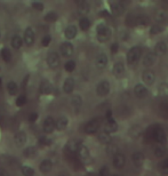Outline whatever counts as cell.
<instances>
[{"mask_svg":"<svg viewBox=\"0 0 168 176\" xmlns=\"http://www.w3.org/2000/svg\"><path fill=\"white\" fill-rule=\"evenodd\" d=\"M148 139L156 143H165L166 142V134L164 129L159 126H151L148 129Z\"/></svg>","mask_w":168,"mask_h":176,"instance_id":"6da1fadb","label":"cell"},{"mask_svg":"<svg viewBox=\"0 0 168 176\" xmlns=\"http://www.w3.org/2000/svg\"><path fill=\"white\" fill-rule=\"evenodd\" d=\"M141 54H142V49L140 48V47H137V46L133 47L128 52V54H127V62H128V64L129 65L136 64L138 60H140V57H141Z\"/></svg>","mask_w":168,"mask_h":176,"instance_id":"7a4b0ae2","label":"cell"},{"mask_svg":"<svg viewBox=\"0 0 168 176\" xmlns=\"http://www.w3.org/2000/svg\"><path fill=\"white\" fill-rule=\"evenodd\" d=\"M111 37V30L105 24H100L97 26V38L101 43L108 41Z\"/></svg>","mask_w":168,"mask_h":176,"instance_id":"3957f363","label":"cell"},{"mask_svg":"<svg viewBox=\"0 0 168 176\" xmlns=\"http://www.w3.org/2000/svg\"><path fill=\"white\" fill-rule=\"evenodd\" d=\"M102 121L101 119L96 118V119H92L90 121H88L85 126V133L86 134H94L98 130V128L101 127Z\"/></svg>","mask_w":168,"mask_h":176,"instance_id":"277c9868","label":"cell"},{"mask_svg":"<svg viewBox=\"0 0 168 176\" xmlns=\"http://www.w3.org/2000/svg\"><path fill=\"white\" fill-rule=\"evenodd\" d=\"M80 146H81L80 141L77 140V139H72V140H70L68 143H66L65 150L69 154H74V153H77V152H78Z\"/></svg>","mask_w":168,"mask_h":176,"instance_id":"5b68a950","label":"cell"},{"mask_svg":"<svg viewBox=\"0 0 168 176\" xmlns=\"http://www.w3.org/2000/svg\"><path fill=\"white\" fill-rule=\"evenodd\" d=\"M96 93H97L98 96H106L110 93V84H109V81H106V80L101 81L97 85V87H96Z\"/></svg>","mask_w":168,"mask_h":176,"instance_id":"8992f818","label":"cell"},{"mask_svg":"<svg viewBox=\"0 0 168 176\" xmlns=\"http://www.w3.org/2000/svg\"><path fill=\"white\" fill-rule=\"evenodd\" d=\"M44 132L47 134H50L54 132V129L56 128V122L52 117H47L44 121Z\"/></svg>","mask_w":168,"mask_h":176,"instance_id":"52a82bcc","label":"cell"},{"mask_svg":"<svg viewBox=\"0 0 168 176\" xmlns=\"http://www.w3.org/2000/svg\"><path fill=\"white\" fill-rule=\"evenodd\" d=\"M125 164H126V157H125L124 153L119 152V153H117V154L113 157V166L117 168V169L124 168Z\"/></svg>","mask_w":168,"mask_h":176,"instance_id":"ba28073f","label":"cell"},{"mask_svg":"<svg viewBox=\"0 0 168 176\" xmlns=\"http://www.w3.org/2000/svg\"><path fill=\"white\" fill-rule=\"evenodd\" d=\"M117 129H118V125L113 119H108L105 121V124L103 125V132H105L108 134L114 133V132H117Z\"/></svg>","mask_w":168,"mask_h":176,"instance_id":"9c48e42d","label":"cell"},{"mask_svg":"<svg viewBox=\"0 0 168 176\" xmlns=\"http://www.w3.org/2000/svg\"><path fill=\"white\" fill-rule=\"evenodd\" d=\"M23 40H24V43H25V45H28V46L33 45L34 40H36V37H34V31L32 30L31 28H28V29L25 30Z\"/></svg>","mask_w":168,"mask_h":176,"instance_id":"30bf717a","label":"cell"},{"mask_svg":"<svg viewBox=\"0 0 168 176\" xmlns=\"http://www.w3.org/2000/svg\"><path fill=\"white\" fill-rule=\"evenodd\" d=\"M142 79L143 81L148 86L153 85V82L156 81V76H154V72L151 71V70H145L142 74Z\"/></svg>","mask_w":168,"mask_h":176,"instance_id":"8fae6325","label":"cell"},{"mask_svg":"<svg viewBox=\"0 0 168 176\" xmlns=\"http://www.w3.org/2000/svg\"><path fill=\"white\" fill-rule=\"evenodd\" d=\"M110 7H111V12L113 15H121L124 10H125V6L124 4H121L120 1H113V2H110Z\"/></svg>","mask_w":168,"mask_h":176,"instance_id":"7c38bea8","label":"cell"},{"mask_svg":"<svg viewBox=\"0 0 168 176\" xmlns=\"http://www.w3.org/2000/svg\"><path fill=\"white\" fill-rule=\"evenodd\" d=\"M60 56L56 54V53H50L47 57V63L49 67L52 69H56V67L60 65Z\"/></svg>","mask_w":168,"mask_h":176,"instance_id":"4fadbf2b","label":"cell"},{"mask_svg":"<svg viewBox=\"0 0 168 176\" xmlns=\"http://www.w3.org/2000/svg\"><path fill=\"white\" fill-rule=\"evenodd\" d=\"M153 16H154V19L159 23H164L168 19V13L165 10V9H156L154 13H153Z\"/></svg>","mask_w":168,"mask_h":176,"instance_id":"5bb4252c","label":"cell"},{"mask_svg":"<svg viewBox=\"0 0 168 176\" xmlns=\"http://www.w3.org/2000/svg\"><path fill=\"white\" fill-rule=\"evenodd\" d=\"M157 61V55L154 53H146L143 57V65L144 67H152Z\"/></svg>","mask_w":168,"mask_h":176,"instance_id":"9a60e30c","label":"cell"},{"mask_svg":"<svg viewBox=\"0 0 168 176\" xmlns=\"http://www.w3.org/2000/svg\"><path fill=\"white\" fill-rule=\"evenodd\" d=\"M134 94H135V96L137 97V98H144L148 95V89L142 84H137L134 87Z\"/></svg>","mask_w":168,"mask_h":176,"instance_id":"2e32d148","label":"cell"},{"mask_svg":"<svg viewBox=\"0 0 168 176\" xmlns=\"http://www.w3.org/2000/svg\"><path fill=\"white\" fill-rule=\"evenodd\" d=\"M106 64H108V57H106V55L105 54H98L96 56V60H95V65L97 69H104V67H106Z\"/></svg>","mask_w":168,"mask_h":176,"instance_id":"e0dca14e","label":"cell"},{"mask_svg":"<svg viewBox=\"0 0 168 176\" xmlns=\"http://www.w3.org/2000/svg\"><path fill=\"white\" fill-rule=\"evenodd\" d=\"M77 154H78V159L79 160H81V161H86V160L89 159V150L87 149V146L82 145V144L79 148Z\"/></svg>","mask_w":168,"mask_h":176,"instance_id":"ac0fdd59","label":"cell"},{"mask_svg":"<svg viewBox=\"0 0 168 176\" xmlns=\"http://www.w3.org/2000/svg\"><path fill=\"white\" fill-rule=\"evenodd\" d=\"M61 53L65 57H70L73 54V46L70 43H63L61 46Z\"/></svg>","mask_w":168,"mask_h":176,"instance_id":"d6986e66","label":"cell"},{"mask_svg":"<svg viewBox=\"0 0 168 176\" xmlns=\"http://www.w3.org/2000/svg\"><path fill=\"white\" fill-rule=\"evenodd\" d=\"M132 160L136 167H141L144 163V154L142 152H138V151L134 152L132 156Z\"/></svg>","mask_w":168,"mask_h":176,"instance_id":"ffe728a7","label":"cell"},{"mask_svg":"<svg viewBox=\"0 0 168 176\" xmlns=\"http://www.w3.org/2000/svg\"><path fill=\"white\" fill-rule=\"evenodd\" d=\"M167 52V45L164 41H159L157 43L156 47H154V54L158 55V56H161V55H165Z\"/></svg>","mask_w":168,"mask_h":176,"instance_id":"44dd1931","label":"cell"},{"mask_svg":"<svg viewBox=\"0 0 168 176\" xmlns=\"http://www.w3.org/2000/svg\"><path fill=\"white\" fill-rule=\"evenodd\" d=\"M74 89V79L73 78H68L64 81V85H63V91L66 94H70Z\"/></svg>","mask_w":168,"mask_h":176,"instance_id":"7402d4cb","label":"cell"},{"mask_svg":"<svg viewBox=\"0 0 168 176\" xmlns=\"http://www.w3.org/2000/svg\"><path fill=\"white\" fill-rule=\"evenodd\" d=\"M125 73V65L122 62H117L113 67V74L116 77H121Z\"/></svg>","mask_w":168,"mask_h":176,"instance_id":"603a6c76","label":"cell"},{"mask_svg":"<svg viewBox=\"0 0 168 176\" xmlns=\"http://www.w3.org/2000/svg\"><path fill=\"white\" fill-rule=\"evenodd\" d=\"M26 140H28V137H26V134L24 133V132H18L15 135V142H16V144L18 146L24 145L26 143Z\"/></svg>","mask_w":168,"mask_h":176,"instance_id":"cb8c5ba5","label":"cell"},{"mask_svg":"<svg viewBox=\"0 0 168 176\" xmlns=\"http://www.w3.org/2000/svg\"><path fill=\"white\" fill-rule=\"evenodd\" d=\"M40 91H41V94H50L52 91H53V86L52 84L47 81V80H45V81H42L41 85H40Z\"/></svg>","mask_w":168,"mask_h":176,"instance_id":"d4e9b609","label":"cell"},{"mask_svg":"<svg viewBox=\"0 0 168 176\" xmlns=\"http://www.w3.org/2000/svg\"><path fill=\"white\" fill-rule=\"evenodd\" d=\"M89 10H90V7H89V4L87 1H80V2H78V12L80 14L86 15V14L89 13Z\"/></svg>","mask_w":168,"mask_h":176,"instance_id":"484cf974","label":"cell"},{"mask_svg":"<svg viewBox=\"0 0 168 176\" xmlns=\"http://www.w3.org/2000/svg\"><path fill=\"white\" fill-rule=\"evenodd\" d=\"M129 134H130V136H132L133 139H138L142 135V128H141V126H138V125H134L130 128Z\"/></svg>","mask_w":168,"mask_h":176,"instance_id":"4316f807","label":"cell"},{"mask_svg":"<svg viewBox=\"0 0 168 176\" xmlns=\"http://www.w3.org/2000/svg\"><path fill=\"white\" fill-rule=\"evenodd\" d=\"M148 24H149V18L146 17L145 15H140V16H136V23H135L136 26L143 28V26H146Z\"/></svg>","mask_w":168,"mask_h":176,"instance_id":"83f0119b","label":"cell"},{"mask_svg":"<svg viewBox=\"0 0 168 176\" xmlns=\"http://www.w3.org/2000/svg\"><path fill=\"white\" fill-rule=\"evenodd\" d=\"M71 104L72 106L74 108V110L78 111L80 109V106H81V104H82V98L79 96V95H74L71 98Z\"/></svg>","mask_w":168,"mask_h":176,"instance_id":"f1b7e54d","label":"cell"},{"mask_svg":"<svg viewBox=\"0 0 168 176\" xmlns=\"http://www.w3.org/2000/svg\"><path fill=\"white\" fill-rule=\"evenodd\" d=\"M166 148L162 145H157L154 149H153V153H154V156H156L157 158H162L164 156H166Z\"/></svg>","mask_w":168,"mask_h":176,"instance_id":"f546056e","label":"cell"},{"mask_svg":"<svg viewBox=\"0 0 168 176\" xmlns=\"http://www.w3.org/2000/svg\"><path fill=\"white\" fill-rule=\"evenodd\" d=\"M77 36V28L74 25H70L65 29V37L68 39H73Z\"/></svg>","mask_w":168,"mask_h":176,"instance_id":"4dcf8cb0","label":"cell"},{"mask_svg":"<svg viewBox=\"0 0 168 176\" xmlns=\"http://www.w3.org/2000/svg\"><path fill=\"white\" fill-rule=\"evenodd\" d=\"M52 167H53V163L50 160H44L41 164H40V170L42 173H48L52 170Z\"/></svg>","mask_w":168,"mask_h":176,"instance_id":"1f68e13d","label":"cell"},{"mask_svg":"<svg viewBox=\"0 0 168 176\" xmlns=\"http://www.w3.org/2000/svg\"><path fill=\"white\" fill-rule=\"evenodd\" d=\"M66 126H68V118H65V117H61V118L57 119V121H56V128H57L58 130L65 129Z\"/></svg>","mask_w":168,"mask_h":176,"instance_id":"d6a6232c","label":"cell"},{"mask_svg":"<svg viewBox=\"0 0 168 176\" xmlns=\"http://www.w3.org/2000/svg\"><path fill=\"white\" fill-rule=\"evenodd\" d=\"M23 43H24V40L20 36L13 37V39H12V46L15 49H20V48H21V47H22V45H23Z\"/></svg>","mask_w":168,"mask_h":176,"instance_id":"836d02e7","label":"cell"},{"mask_svg":"<svg viewBox=\"0 0 168 176\" xmlns=\"http://www.w3.org/2000/svg\"><path fill=\"white\" fill-rule=\"evenodd\" d=\"M23 154L26 158H33L37 156V150L34 146H28L23 151Z\"/></svg>","mask_w":168,"mask_h":176,"instance_id":"e575fe53","label":"cell"},{"mask_svg":"<svg viewBox=\"0 0 168 176\" xmlns=\"http://www.w3.org/2000/svg\"><path fill=\"white\" fill-rule=\"evenodd\" d=\"M98 141L103 144H109L111 142V136H110V134L102 132V133L98 134Z\"/></svg>","mask_w":168,"mask_h":176,"instance_id":"d590c367","label":"cell"},{"mask_svg":"<svg viewBox=\"0 0 168 176\" xmlns=\"http://www.w3.org/2000/svg\"><path fill=\"white\" fill-rule=\"evenodd\" d=\"M79 26H80V29L81 30H88L90 28V21L88 19V18H86V17H82L80 21H79Z\"/></svg>","mask_w":168,"mask_h":176,"instance_id":"8d00e7d4","label":"cell"},{"mask_svg":"<svg viewBox=\"0 0 168 176\" xmlns=\"http://www.w3.org/2000/svg\"><path fill=\"white\" fill-rule=\"evenodd\" d=\"M129 115H130V109L125 106V105H122V106L118 110V115H120L121 118H126V117H128Z\"/></svg>","mask_w":168,"mask_h":176,"instance_id":"74e56055","label":"cell"},{"mask_svg":"<svg viewBox=\"0 0 168 176\" xmlns=\"http://www.w3.org/2000/svg\"><path fill=\"white\" fill-rule=\"evenodd\" d=\"M7 91H8V93H9L10 95H15V94L17 93V85H16L14 81L8 82V85H7Z\"/></svg>","mask_w":168,"mask_h":176,"instance_id":"f35d334b","label":"cell"},{"mask_svg":"<svg viewBox=\"0 0 168 176\" xmlns=\"http://www.w3.org/2000/svg\"><path fill=\"white\" fill-rule=\"evenodd\" d=\"M1 56H2V58H4L5 62H9L12 60V53H10V50L8 48H2V50H1Z\"/></svg>","mask_w":168,"mask_h":176,"instance_id":"ab89813d","label":"cell"},{"mask_svg":"<svg viewBox=\"0 0 168 176\" xmlns=\"http://www.w3.org/2000/svg\"><path fill=\"white\" fill-rule=\"evenodd\" d=\"M57 18H58V15L55 12H49L48 14H46V16H45V19H46L47 22H55Z\"/></svg>","mask_w":168,"mask_h":176,"instance_id":"60d3db41","label":"cell"},{"mask_svg":"<svg viewBox=\"0 0 168 176\" xmlns=\"http://www.w3.org/2000/svg\"><path fill=\"white\" fill-rule=\"evenodd\" d=\"M22 174H23L24 176H33L34 175V170L32 169L31 167L23 166V167H22Z\"/></svg>","mask_w":168,"mask_h":176,"instance_id":"b9f144b4","label":"cell"},{"mask_svg":"<svg viewBox=\"0 0 168 176\" xmlns=\"http://www.w3.org/2000/svg\"><path fill=\"white\" fill-rule=\"evenodd\" d=\"M160 109H161L162 113H165L166 115H168V97L167 98H165L161 102V104H160Z\"/></svg>","mask_w":168,"mask_h":176,"instance_id":"7bdbcfd3","label":"cell"},{"mask_svg":"<svg viewBox=\"0 0 168 176\" xmlns=\"http://www.w3.org/2000/svg\"><path fill=\"white\" fill-rule=\"evenodd\" d=\"M65 70L68 72H72L74 69H76V62L74 61H69L65 63Z\"/></svg>","mask_w":168,"mask_h":176,"instance_id":"ee69618b","label":"cell"},{"mask_svg":"<svg viewBox=\"0 0 168 176\" xmlns=\"http://www.w3.org/2000/svg\"><path fill=\"white\" fill-rule=\"evenodd\" d=\"M108 153L110 154V156H116L117 153H119V151H118V148H117V145H109L108 146Z\"/></svg>","mask_w":168,"mask_h":176,"instance_id":"f6af8a7d","label":"cell"},{"mask_svg":"<svg viewBox=\"0 0 168 176\" xmlns=\"http://www.w3.org/2000/svg\"><path fill=\"white\" fill-rule=\"evenodd\" d=\"M164 30V28L162 26H160V25H153L152 28H151V34H158V33H160L161 31Z\"/></svg>","mask_w":168,"mask_h":176,"instance_id":"bcb514c9","label":"cell"},{"mask_svg":"<svg viewBox=\"0 0 168 176\" xmlns=\"http://www.w3.org/2000/svg\"><path fill=\"white\" fill-rule=\"evenodd\" d=\"M136 23V17L134 15H128V17L126 19V24L129 25V26H134Z\"/></svg>","mask_w":168,"mask_h":176,"instance_id":"7dc6e473","label":"cell"},{"mask_svg":"<svg viewBox=\"0 0 168 176\" xmlns=\"http://www.w3.org/2000/svg\"><path fill=\"white\" fill-rule=\"evenodd\" d=\"M25 103H26V97L24 95H21V96L17 97V100H16V105L17 106H23Z\"/></svg>","mask_w":168,"mask_h":176,"instance_id":"c3c4849f","label":"cell"},{"mask_svg":"<svg viewBox=\"0 0 168 176\" xmlns=\"http://www.w3.org/2000/svg\"><path fill=\"white\" fill-rule=\"evenodd\" d=\"M39 143H40L41 145L46 146V145H49V144L52 143V141L49 140L48 137H46V136H42V137H40V139H39Z\"/></svg>","mask_w":168,"mask_h":176,"instance_id":"681fc988","label":"cell"},{"mask_svg":"<svg viewBox=\"0 0 168 176\" xmlns=\"http://www.w3.org/2000/svg\"><path fill=\"white\" fill-rule=\"evenodd\" d=\"M32 7L36 10H38V12H41L42 9H44V4L39 2V1H36V2H32Z\"/></svg>","mask_w":168,"mask_h":176,"instance_id":"f907efd6","label":"cell"},{"mask_svg":"<svg viewBox=\"0 0 168 176\" xmlns=\"http://www.w3.org/2000/svg\"><path fill=\"white\" fill-rule=\"evenodd\" d=\"M160 168H161V170L166 175H168V159L165 160V161H162L161 164H160Z\"/></svg>","mask_w":168,"mask_h":176,"instance_id":"816d5d0a","label":"cell"},{"mask_svg":"<svg viewBox=\"0 0 168 176\" xmlns=\"http://www.w3.org/2000/svg\"><path fill=\"white\" fill-rule=\"evenodd\" d=\"M109 174H110V170L106 166H104L100 169V176H109Z\"/></svg>","mask_w":168,"mask_h":176,"instance_id":"f5cc1de1","label":"cell"},{"mask_svg":"<svg viewBox=\"0 0 168 176\" xmlns=\"http://www.w3.org/2000/svg\"><path fill=\"white\" fill-rule=\"evenodd\" d=\"M50 41H52V38L49 36H46L44 37V39H42V46L44 47H47V46H49V43H50Z\"/></svg>","mask_w":168,"mask_h":176,"instance_id":"db71d44e","label":"cell"},{"mask_svg":"<svg viewBox=\"0 0 168 176\" xmlns=\"http://www.w3.org/2000/svg\"><path fill=\"white\" fill-rule=\"evenodd\" d=\"M37 119H38V113H36V112H33L29 115V121L30 122H34Z\"/></svg>","mask_w":168,"mask_h":176,"instance_id":"11a10c76","label":"cell"},{"mask_svg":"<svg viewBox=\"0 0 168 176\" xmlns=\"http://www.w3.org/2000/svg\"><path fill=\"white\" fill-rule=\"evenodd\" d=\"M0 176H9V174H8V172L5 168L0 167Z\"/></svg>","mask_w":168,"mask_h":176,"instance_id":"9f6ffc18","label":"cell"},{"mask_svg":"<svg viewBox=\"0 0 168 176\" xmlns=\"http://www.w3.org/2000/svg\"><path fill=\"white\" fill-rule=\"evenodd\" d=\"M111 52L112 53H117L118 52V43H114L112 46H111Z\"/></svg>","mask_w":168,"mask_h":176,"instance_id":"6f0895ef","label":"cell"},{"mask_svg":"<svg viewBox=\"0 0 168 176\" xmlns=\"http://www.w3.org/2000/svg\"><path fill=\"white\" fill-rule=\"evenodd\" d=\"M0 85H1V78H0Z\"/></svg>","mask_w":168,"mask_h":176,"instance_id":"680465c9","label":"cell"}]
</instances>
